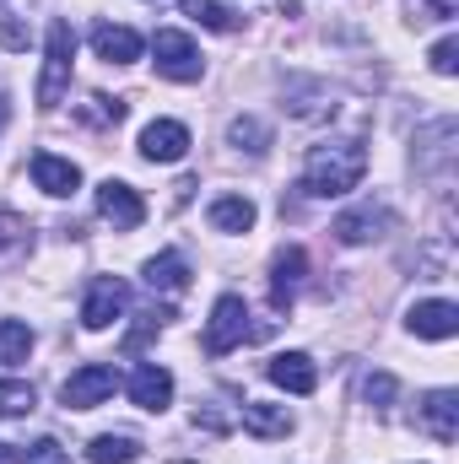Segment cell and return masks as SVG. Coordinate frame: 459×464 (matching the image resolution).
<instances>
[{
    "mask_svg": "<svg viewBox=\"0 0 459 464\" xmlns=\"http://www.w3.org/2000/svg\"><path fill=\"white\" fill-rule=\"evenodd\" d=\"M367 173V146L362 140H325L308 151L303 162V189L314 200H336V195H351Z\"/></svg>",
    "mask_w": 459,
    "mask_h": 464,
    "instance_id": "obj_1",
    "label": "cell"
},
{
    "mask_svg": "<svg viewBox=\"0 0 459 464\" xmlns=\"http://www.w3.org/2000/svg\"><path fill=\"white\" fill-rule=\"evenodd\" d=\"M71 71H76V33L65 16L49 22L44 33V76H38V109H60L71 92Z\"/></svg>",
    "mask_w": 459,
    "mask_h": 464,
    "instance_id": "obj_2",
    "label": "cell"
},
{
    "mask_svg": "<svg viewBox=\"0 0 459 464\" xmlns=\"http://www.w3.org/2000/svg\"><path fill=\"white\" fill-rule=\"evenodd\" d=\"M151 54H157V71L168 76V82H200L206 76V60H200V49H195V38L190 33H179V27H162L157 38H151Z\"/></svg>",
    "mask_w": 459,
    "mask_h": 464,
    "instance_id": "obj_3",
    "label": "cell"
},
{
    "mask_svg": "<svg viewBox=\"0 0 459 464\" xmlns=\"http://www.w3.org/2000/svg\"><path fill=\"white\" fill-rule=\"evenodd\" d=\"M254 330H249V303L228 292V297H217V308H211V319H206V351L211 356H228L249 341Z\"/></svg>",
    "mask_w": 459,
    "mask_h": 464,
    "instance_id": "obj_4",
    "label": "cell"
},
{
    "mask_svg": "<svg viewBox=\"0 0 459 464\" xmlns=\"http://www.w3.org/2000/svg\"><path fill=\"white\" fill-rule=\"evenodd\" d=\"M114 389H119V372H114V367L87 362V367H76V372L60 383V400H65V411H93V405H103Z\"/></svg>",
    "mask_w": 459,
    "mask_h": 464,
    "instance_id": "obj_5",
    "label": "cell"
},
{
    "mask_svg": "<svg viewBox=\"0 0 459 464\" xmlns=\"http://www.w3.org/2000/svg\"><path fill=\"white\" fill-rule=\"evenodd\" d=\"M454 140H459L454 119H433V124L416 135V168L433 173V179H449V173H454Z\"/></svg>",
    "mask_w": 459,
    "mask_h": 464,
    "instance_id": "obj_6",
    "label": "cell"
},
{
    "mask_svg": "<svg viewBox=\"0 0 459 464\" xmlns=\"http://www.w3.org/2000/svg\"><path fill=\"white\" fill-rule=\"evenodd\" d=\"M98 217L114 232H135L146 222V200H141L124 179H103V184H98Z\"/></svg>",
    "mask_w": 459,
    "mask_h": 464,
    "instance_id": "obj_7",
    "label": "cell"
},
{
    "mask_svg": "<svg viewBox=\"0 0 459 464\" xmlns=\"http://www.w3.org/2000/svg\"><path fill=\"white\" fill-rule=\"evenodd\" d=\"M124 308H130V286H124L119 276H98V281L87 286V297H82V324H87V330H109Z\"/></svg>",
    "mask_w": 459,
    "mask_h": 464,
    "instance_id": "obj_8",
    "label": "cell"
},
{
    "mask_svg": "<svg viewBox=\"0 0 459 464\" xmlns=\"http://www.w3.org/2000/svg\"><path fill=\"white\" fill-rule=\"evenodd\" d=\"M405 330H411L416 341H454L459 335V308L449 297H427V303H416V308L405 314Z\"/></svg>",
    "mask_w": 459,
    "mask_h": 464,
    "instance_id": "obj_9",
    "label": "cell"
},
{
    "mask_svg": "<svg viewBox=\"0 0 459 464\" xmlns=\"http://www.w3.org/2000/svg\"><path fill=\"white\" fill-rule=\"evenodd\" d=\"M416 421L433 443H454L459 438V394L454 389H433L422 405H416Z\"/></svg>",
    "mask_w": 459,
    "mask_h": 464,
    "instance_id": "obj_10",
    "label": "cell"
},
{
    "mask_svg": "<svg viewBox=\"0 0 459 464\" xmlns=\"http://www.w3.org/2000/svg\"><path fill=\"white\" fill-rule=\"evenodd\" d=\"M124 389H130V400H135L141 411H151V416L173 405V372H168V367H157V362H141V367L130 372V383H124Z\"/></svg>",
    "mask_w": 459,
    "mask_h": 464,
    "instance_id": "obj_11",
    "label": "cell"
},
{
    "mask_svg": "<svg viewBox=\"0 0 459 464\" xmlns=\"http://www.w3.org/2000/svg\"><path fill=\"white\" fill-rule=\"evenodd\" d=\"M184 151H190V130L179 119H151L141 130V157L146 162H179Z\"/></svg>",
    "mask_w": 459,
    "mask_h": 464,
    "instance_id": "obj_12",
    "label": "cell"
},
{
    "mask_svg": "<svg viewBox=\"0 0 459 464\" xmlns=\"http://www.w3.org/2000/svg\"><path fill=\"white\" fill-rule=\"evenodd\" d=\"M33 184H38L44 195L65 200V195H76V189H82V168H76L71 157H54V151H33Z\"/></svg>",
    "mask_w": 459,
    "mask_h": 464,
    "instance_id": "obj_13",
    "label": "cell"
},
{
    "mask_svg": "<svg viewBox=\"0 0 459 464\" xmlns=\"http://www.w3.org/2000/svg\"><path fill=\"white\" fill-rule=\"evenodd\" d=\"M265 378H270L276 389H287V394H314V389H319V367H314L303 351L270 356V362H265Z\"/></svg>",
    "mask_w": 459,
    "mask_h": 464,
    "instance_id": "obj_14",
    "label": "cell"
},
{
    "mask_svg": "<svg viewBox=\"0 0 459 464\" xmlns=\"http://www.w3.org/2000/svg\"><path fill=\"white\" fill-rule=\"evenodd\" d=\"M93 49H98V60H103V65H135L146 44H141V33H135V27L98 22V27H93Z\"/></svg>",
    "mask_w": 459,
    "mask_h": 464,
    "instance_id": "obj_15",
    "label": "cell"
},
{
    "mask_svg": "<svg viewBox=\"0 0 459 464\" xmlns=\"http://www.w3.org/2000/svg\"><path fill=\"white\" fill-rule=\"evenodd\" d=\"M330 232L341 237L346 248H362V243H373V237H384V232H389V211H384V206H356V211H341Z\"/></svg>",
    "mask_w": 459,
    "mask_h": 464,
    "instance_id": "obj_16",
    "label": "cell"
},
{
    "mask_svg": "<svg viewBox=\"0 0 459 464\" xmlns=\"http://www.w3.org/2000/svg\"><path fill=\"white\" fill-rule=\"evenodd\" d=\"M303 276H308V254H303L298 243H292V248H281V254H276V265H270V303H276V308H292V297H298Z\"/></svg>",
    "mask_w": 459,
    "mask_h": 464,
    "instance_id": "obj_17",
    "label": "cell"
},
{
    "mask_svg": "<svg viewBox=\"0 0 459 464\" xmlns=\"http://www.w3.org/2000/svg\"><path fill=\"white\" fill-rule=\"evenodd\" d=\"M243 432H254V438H287L292 432V411L270 405V400H243Z\"/></svg>",
    "mask_w": 459,
    "mask_h": 464,
    "instance_id": "obj_18",
    "label": "cell"
},
{
    "mask_svg": "<svg viewBox=\"0 0 459 464\" xmlns=\"http://www.w3.org/2000/svg\"><path fill=\"white\" fill-rule=\"evenodd\" d=\"M33 254V227L11 211H0V270H16Z\"/></svg>",
    "mask_w": 459,
    "mask_h": 464,
    "instance_id": "obj_19",
    "label": "cell"
},
{
    "mask_svg": "<svg viewBox=\"0 0 459 464\" xmlns=\"http://www.w3.org/2000/svg\"><path fill=\"white\" fill-rule=\"evenodd\" d=\"M146 286L151 292H184L190 286V265H184V254H157V259H146Z\"/></svg>",
    "mask_w": 459,
    "mask_h": 464,
    "instance_id": "obj_20",
    "label": "cell"
},
{
    "mask_svg": "<svg viewBox=\"0 0 459 464\" xmlns=\"http://www.w3.org/2000/svg\"><path fill=\"white\" fill-rule=\"evenodd\" d=\"M254 200L249 195H222V200H211V227L217 232H249L254 227Z\"/></svg>",
    "mask_w": 459,
    "mask_h": 464,
    "instance_id": "obj_21",
    "label": "cell"
},
{
    "mask_svg": "<svg viewBox=\"0 0 459 464\" xmlns=\"http://www.w3.org/2000/svg\"><path fill=\"white\" fill-rule=\"evenodd\" d=\"M87 459L93 464H130V459H141V443L130 432H103V438L87 443Z\"/></svg>",
    "mask_w": 459,
    "mask_h": 464,
    "instance_id": "obj_22",
    "label": "cell"
},
{
    "mask_svg": "<svg viewBox=\"0 0 459 464\" xmlns=\"http://www.w3.org/2000/svg\"><path fill=\"white\" fill-rule=\"evenodd\" d=\"M228 140L238 146V151H249V157H259V151L270 146V130H265V124H259L254 114H238V119L228 124Z\"/></svg>",
    "mask_w": 459,
    "mask_h": 464,
    "instance_id": "obj_23",
    "label": "cell"
},
{
    "mask_svg": "<svg viewBox=\"0 0 459 464\" xmlns=\"http://www.w3.org/2000/svg\"><path fill=\"white\" fill-rule=\"evenodd\" d=\"M184 16H195V22L211 27V33H232V27H238V11H228L222 0H184Z\"/></svg>",
    "mask_w": 459,
    "mask_h": 464,
    "instance_id": "obj_24",
    "label": "cell"
},
{
    "mask_svg": "<svg viewBox=\"0 0 459 464\" xmlns=\"http://www.w3.org/2000/svg\"><path fill=\"white\" fill-rule=\"evenodd\" d=\"M27 351H33L27 319H0V362H27Z\"/></svg>",
    "mask_w": 459,
    "mask_h": 464,
    "instance_id": "obj_25",
    "label": "cell"
},
{
    "mask_svg": "<svg viewBox=\"0 0 459 464\" xmlns=\"http://www.w3.org/2000/svg\"><path fill=\"white\" fill-rule=\"evenodd\" d=\"M38 400H33V389L27 383H16V378H0V416H27Z\"/></svg>",
    "mask_w": 459,
    "mask_h": 464,
    "instance_id": "obj_26",
    "label": "cell"
},
{
    "mask_svg": "<svg viewBox=\"0 0 459 464\" xmlns=\"http://www.w3.org/2000/svg\"><path fill=\"white\" fill-rule=\"evenodd\" d=\"M395 389H400V383H395V378H389V372H373V378H367V389H362V394H367V405H373V411H378V416H384V411H389V405H395Z\"/></svg>",
    "mask_w": 459,
    "mask_h": 464,
    "instance_id": "obj_27",
    "label": "cell"
},
{
    "mask_svg": "<svg viewBox=\"0 0 459 464\" xmlns=\"http://www.w3.org/2000/svg\"><path fill=\"white\" fill-rule=\"evenodd\" d=\"M87 119H93V124H119V119H124V98L93 92V98H87Z\"/></svg>",
    "mask_w": 459,
    "mask_h": 464,
    "instance_id": "obj_28",
    "label": "cell"
},
{
    "mask_svg": "<svg viewBox=\"0 0 459 464\" xmlns=\"http://www.w3.org/2000/svg\"><path fill=\"white\" fill-rule=\"evenodd\" d=\"M427 60H433V71H438V76H454V71H459V38H438Z\"/></svg>",
    "mask_w": 459,
    "mask_h": 464,
    "instance_id": "obj_29",
    "label": "cell"
},
{
    "mask_svg": "<svg viewBox=\"0 0 459 464\" xmlns=\"http://www.w3.org/2000/svg\"><path fill=\"white\" fill-rule=\"evenodd\" d=\"M27 464H71V454H65L54 438H38V443L27 449Z\"/></svg>",
    "mask_w": 459,
    "mask_h": 464,
    "instance_id": "obj_30",
    "label": "cell"
},
{
    "mask_svg": "<svg viewBox=\"0 0 459 464\" xmlns=\"http://www.w3.org/2000/svg\"><path fill=\"white\" fill-rule=\"evenodd\" d=\"M0 44H5V49H22V44H27V33H22L11 16H0Z\"/></svg>",
    "mask_w": 459,
    "mask_h": 464,
    "instance_id": "obj_31",
    "label": "cell"
},
{
    "mask_svg": "<svg viewBox=\"0 0 459 464\" xmlns=\"http://www.w3.org/2000/svg\"><path fill=\"white\" fill-rule=\"evenodd\" d=\"M16 459H22V454H16L11 443H0V464H16Z\"/></svg>",
    "mask_w": 459,
    "mask_h": 464,
    "instance_id": "obj_32",
    "label": "cell"
},
{
    "mask_svg": "<svg viewBox=\"0 0 459 464\" xmlns=\"http://www.w3.org/2000/svg\"><path fill=\"white\" fill-rule=\"evenodd\" d=\"M5 119H11V103H5V98H0V130H5Z\"/></svg>",
    "mask_w": 459,
    "mask_h": 464,
    "instance_id": "obj_33",
    "label": "cell"
}]
</instances>
